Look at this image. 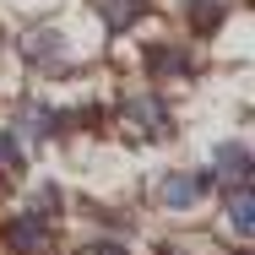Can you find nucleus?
<instances>
[{
    "instance_id": "f03ea898",
    "label": "nucleus",
    "mask_w": 255,
    "mask_h": 255,
    "mask_svg": "<svg viewBox=\"0 0 255 255\" xmlns=\"http://www.w3.org/2000/svg\"><path fill=\"white\" fill-rule=\"evenodd\" d=\"M201 190H206V174H168V179H157V201L168 212H190L201 201Z\"/></svg>"
},
{
    "instance_id": "9d476101",
    "label": "nucleus",
    "mask_w": 255,
    "mask_h": 255,
    "mask_svg": "<svg viewBox=\"0 0 255 255\" xmlns=\"http://www.w3.org/2000/svg\"><path fill=\"white\" fill-rule=\"evenodd\" d=\"M0 174H22V147L11 130H0Z\"/></svg>"
},
{
    "instance_id": "f257e3e1",
    "label": "nucleus",
    "mask_w": 255,
    "mask_h": 255,
    "mask_svg": "<svg viewBox=\"0 0 255 255\" xmlns=\"http://www.w3.org/2000/svg\"><path fill=\"white\" fill-rule=\"evenodd\" d=\"M0 239H5V250H11V255H54V228H49V223H38V212L5 223Z\"/></svg>"
},
{
    "instance_id": "f8f14e48",
    "label": "nucleus",
    "mask_w": 255,
    "mask_h": 255,
    "mask_svg": "<svg viewBox=\"0 0 255 255\" xmlns=\"http://www.w3.org/2000/svg\"><path fill=\"white\" fill-rule=\"evenodd\" d=\"M93 255H125V250H109V245H98V250H93Z\"/></svg>"
},
{
    "instance_id": "39448f33",
    "label": "nucleus",
    "mask_w": 255,
    "mask_h": 255,
    "mask_svg": "<svg viewBox=\"0 0 255 255\" xmlns=\"http://www.w3.org/2000/svg\"><path fill=\"white\" fill-rule=\"evenodd\" d=\"M228 223H234L239 239L255 234V196H250V185H228Z\"/></svg>"
},
{
    "instance_id": "7ed1b4c3",
    "label": "nucleus",
    "mask_w": 255,
    "mask_h": 255,
    "mask_svg": "<svg viewBox=\"0 0 255 255\" xmlns=\"http://www.w3.org/2000/svg\"><path fill=\"white\" fill-rule=\"evenodd\" d=\"M212 179L217 185H245L250 179V147L245 141H223L212 152Z\"/></svg>"
},
{
    "instance_id": "6e6552de",
    "label": "nucleus",
    "mask_w": 255,
    "mask_h": 255,
    "mask_svg": "<svg viewBox=\"0 0 255 255\" xmlns=\"http://www.w3.org/2000/svg\"><path fill=\"white\" fill-rule=\"evenodd\" d=\"M22 136H54V109H38V103H27L22 109Z\"/></svg>"
},
{
    "instance_id": "1a4fd4ad",
    "label": "nucleus",
    "mask_w": 255,
    "mask_h": 255,
    "mask_svg": "<svg viewBox=\"0 0 255 255\" xmlns=\"http://www.w3.org/2000/svg\"><path fill=\"white\" fill-rule=\"evenodd\" d=\"M152 71H157V76H185L190 60H185L179 49H152Z\"/></svg>"
},
{
    "instance_id": "20e7f679",
    "label": "nucleus",
    "mask_w": 255,
    "mask_h": 255,
    "mask_svg": "<svg viewBox=\"0 0 255 255\" xmlns=\"http://www.w3.org/2000/svg\"><path fill=\"white\" fill-rule=\"evenodd\" d=\"M120 114H125L141 136H168V130H174V125H168V109H163L157 98H125Z\"/></svg>"
},
{
    "instance_id": "423d86ee",
    "label": "nucleus",
    "mask_w": 255,
    "mask_h": 255,
    "mask_svg": "<svg viewBox=\"0 0 255 255\" xmlns=\"http://www.w3.org/2000/svg\"><path fill=\"white\" fill-rule=\"evenodd\" d=\"M22 49H27V60H38V65H54V60H60V33H54V27H33V33L22 38Z\"/></svg>"
},
{
    "instance_id": "0eeeda50",
    "label": "nucleus",
    "mask_w": 255,
    "mask_h": 255,
    "mask_svg": "<svg viewBox=\"0 0 255 255\" xmlns=\"http://www.w3.org/2000/svg\"><path fill=\"white\" fill-rule=\"evenodd\" d=\"M98 5H103V22H109L114 33H125V27L147 11V0H98Z\"/></svg>"
},
{
    "instance_id": "ddd939ff",
    "label": "nucleus",
    "mask_w": 255,
    "mask_h": 255,
    "mask_svg": "<svg viewBox=\"0 0 255 255\" xmlns=\"http://www.w3.org/2000/svg\"><path fill=\"white\" fill-rule=\"evenodd\" d=\"M0 44H5V33H0Z\"/></svg>"
},
{
    "instance_id": "9b49d317",
    "label": "nucleus",
    "mask_w": 255,
    "mask_h": 255,
    "mask_svg": "<svg viewBox=\"0 0 255 255\" xmlns=\"http://www.w3.org/2000/svg\"><path fill=\"white\" fill-rule=\"evenodd\" d=\"M190 5V16H196V27H212L217 16H223V0H185Z\"/></svg>"
}]
</instances>
